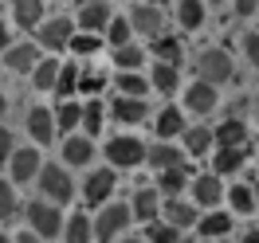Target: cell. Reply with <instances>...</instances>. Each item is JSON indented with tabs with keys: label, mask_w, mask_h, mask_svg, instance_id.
Here are the masks:
<instances>
[{
	"label": "cell",
	"mask_w": 259,
	"mask_h": 243,
	"mask_svg": "<svg viewBox=\"0 0 259 243\" xmlns=\"http://www.w3.org/2000/svg\"><path fill=\"white\" fill-rule=\"evenodd\" d=\"M130 220H134L130 204H102V208H98V220H95V239L98 243L118 239V235L130 227Z\"/></svg>",
	"instance_id": "6da1fadb"
},
{
	"label": "cell",
	"mask_w": 259,
	"mask_h": 243,
	"mask_svg": "<svg viewBox=\"0 0 259 243\" xmlns=\"http://www.w3.org/2000/svg\"><path fill=\"white\" fill-rule=\"evenodd\" d=\"M39 192L51 204H67L75 196V180H71V173H67L63 165H44L39 169Z\"/></svg>",
	"instance_id": "7a4b0ae2"
},
{
	"label": "cell",
	"mask_w": 259,
	"mask_h": 243,
	"mask_svg": "<svg viewBox=\"0 0 259 243\" xmlns=\"http://www.w3.org/2000/svg\"><path fill=\"white\" fill-rule=\"evenodd\" d=\"M24 216H28V227H32L35 235H44V239H55V235L63 231V216H59V204H51V200H32Z\"/></svg>",
	"instance_id": "3957f363"
},
{
	"label": "cell",
	"mask_w": 259,
	"mask_h": 243,
	"mask_svg": "<svg viewBox=\"0 0 259 243\" xmlns=\"http://www.w3.org/2000/svg\"><path fill=\"white\" fill-rule=\"evenodd\" d=\"M232 55H228L224 47H204L200 51V59H196V75L204 82H212V86H224L228 79H232Z\"/></svg>",
	"instance_id": "277c9868"
},
{
	"label": "cell",
	"mask_w": 259,
	"mask_h": 243,
	"mask_svg": "<svg viewBox=\"0 0 259 243\" xmlns=\"http://www.w3.org/2000/svg\"><path fill=\"white\" fill-rule=\"evenodd\" d=\"M106 157H110V169H138V165H146L149 149L138 137H110L106 141Z\"/></svg>",
	"instance_id": "5b68a950"
},
{
	"label": "cell",
	"mask_w": 259,
	"mask_h": 243,
	"mask_svg": "<svg viewBox=\"0 0 259 243\" xmlns=\"http://www.w3.org/2000/svg\"><path fill=\"white\" fill-rule=\"evenodd\" d=\"M71 35H75V24L67 16H55V20H44L35 28V43L48 51H63V47H71Z\"/></svg>",
	"instance_id": "8992f818"
},
{
	"label": "cell",
	"mask_w": 259,
	"mask_h": 243,
	"mask_svg": "<svg viewBox=\"0 0 259 243\" xmlns=\"http://www.w3.org/2000/svg\"><path fill=\"white\" fill-rule=\"evenodd\" d=\"M130 24H134V32L157 39V35H165V8L161 4H138L130 12Z\"/></svg>",
	"instance_id": "52a82bcc"
},
{
	"label": "cell",
	"mask_w": 259,
	"mask_h": 243,
	"mask_svg": "<svg viewBox=\"0 0 259 243\" xmlns=\"http://www.w3.org/2000/svg\"><path fill=\"white\" fill-rule=\"evenodd\" d=\"M110 192H114V169H95V173L87 177V184H82V200H87L91 208L106 204Z\"/></svg>",
	"instance_id": "ba28073f"
},
{
	"label": "cell",
	"mask_w": 259,
	"mask_h": 243,
	"mask_svg": "<svg viewBox=\"0 0 259 243\" xmlns=\"http://www.w3.org/2000/svg\"><path fill=\"white\" fill-rule=\"evenodd\" d=\"M220 200H224V180H220V173L193 177V204H200V208H216Z\"/></svg>",
	"instance_id": "9c48e42d"
},
{
	"label": "cell",
	"mask_w": 259,
	"mask_h": 243,
	"mask_svg": "<svg viewBox=\"0 0 259 243\" xmlns=\"http://www.w3.org/2000/svg\"><path fill=\"white\" fill-rule=\"evenodd\" d=\"M39 153H35V145H28V149H16L12 153V161H8V173H12V180L16 184H28V180H35L39 177Z\"/></svg>",
	"instance_id": "30bf717a"
},
{
	"label": "cell",
	"mask_w": 259,
	"mask_h": 243,
	"mask_svg": "<svg viewBox=\"0 0 259 243\" xmlns=\"http://www.w3.org/2000/svg\"><path fill=\"white\" fill-rule=\"evenodd\" d=\"M63 157H67L71 169L91 165V157H95V141H91V133H67V137H63Z\"/></svg>",
	"instance_id": "8fae6325"
},
{
	"label": "cell",
	"mask_w": 259,
	"mask_h": 243,
	"mask_svg": "<svg viewBox=\"0 0 259 243\" xmlns=\"http://www.w3.org/2000/svg\"><path fill=\"white\" fill-rule=\"evenodd\" d=\"M28 133H32L35 145H48L51 137L59 133V126H55V114L44 110V106H32V110H28Z\"/></svg>",
	"instance_id": "7c38bea8"
},
{
	"label": "cell",
	"mask_w": 259,
	"mask_h": 243,
	"mask_svg": "<svg viewBox=\"0 0 259 243\" xmlns=\"http://www.w3.org/2000/svg\"><path fill=\"white\" fill-rule=\"evenodd\" d=\"M130 212H134V220L153 224V220H157V212H161V188H138L134 200H130Z\"/></svg>",
	"instance_id": "4fadbf2b"
},
{
	"label": "cell",
	"mask_w": 259,
	"mask_h": 243,
	"mask_svg": "<svg viewBox=\"0 0 259 243\" xmlns=\"http://www.w3.org/2000/svg\"><path fill=\"white\" fill-rule=\"evenodd\" d=\"M110 114L122 122V126H138V122H146V118H149V102H146V98L118 94V98H114V106H110Z\"/></svg>",
	"instance_id": "5bb4252c"
},
{
	"label": "cell",
	"mask_w": 259,
	"mask_h": 243,
	"mask_svg": "<svg viewBox=\"0 0 259 243\" xmlns=\"http://www.w3.org/2000/svg\"><path fill=\"white\" fill-rule=\"evenodd\" d=\"M110 8H106V0H82L79 8V28L82 32H106V24H110Z\"/></svg>",
	"instance_id": "9a60e30c"
},
{
	"label": "cell",
	"mask_w": 259,
	"mask_h": 243,
	"mask_svg": "<svg viewBox=\"0 0 259 243\" xmlns=\"http://www.w3.org/2000/svg\"><path fill=\"white\" fill-rule=\"evenodd\" d=\"M251 157V145H220L216 149V157H212V169L224 177V173H236L243 169V161Z\"/></svg>",
	"instance_id": "2e32d148"
},
{
	"label": "cell",
	"mask_w": 259,
	"mask_h": 243,
	"mask_svg": "<svg viewBox=\"0 0 259 243\" xmlns=\"http://www.w3.org/2000/svg\"><path fill=\"white\" fill-rule=\"evenodd\" d=\"M185 106L193 114H212L216 110V86L204 79H196L193 86H189V94H185Z\"/></svg>",
	"instance_id": "e0dca14e"
},
{
	"label": "cell",
	"mask_w": 259,
	"mask_h": 243,
	"mask_svg": "<svg viewBox=\"0 0 259 243\" xmlns=\"http://www.w3.org/2000/svg\"><path fill=\"white\" fill-rule=\"evenodd\" d=\"M12 16H16L20 28L35 32L44 24V0H12Z\"/></svg>",
	"instance_id": "ac0fdd59"
},
{
	"label": "cell",
	"mask_w": 259,
	"mask_h": 243,
	"mask_svg": "<svg viewBox=\"0 0 259 243\" xmlns=\"http://www.w3.org/2000/svg\"><path fill=\"white\" fill-rule=\"evenodd\" d=\"M161 216H165V224H173V227H193V220H196L193 204H185V200H177V196H165Z\"/></svg>",
	"instance_id": "d6986e66"
},
{
	"label": "cell",
	"mask_w": 259,
	"mask_h": 243,
	"mask_svg": "<svg viewBox=\"0 0 259 243\" xmlns=\"http://www.w3.org/2000/svg\"><path fill=\"white\" fill-rule=\"evenodd\" d=\"M181 137H185V153H193V157H204L212 149V141H216V133H212L208 126H189Z\"/></svg>",
	"instance_id": "ffe728a7"
},
{
	"label": "cell",
	"mask_w": 259,
	"mask_h": 243,
	"mask_svg": "<svg viewBox=\"0 0 259 243\" xmlns=\"http://www.w3.org/2000/svg\"><path fill=\"white\" fill-rule=\"evenodd\" d=\"M4 63L12 67V71H32L39 63V47L35 43H20V47H8L4 51Z\"/></svg>",
	"instance_id": "44dd1931"
},
{
	"label": "cell",
	"mask_w": 259,
	"mask_h": 243,
	"mask_svg": "<svg viewBox=\"0 0 259 243\" xmlns=\"http://www.w3.org/2000/svg\"><path fill=\"white\" fill-rule=\"evenodd\" d=\"M146 161L153 165L157 173H161V169H181V165H189L181 149H173V145H161V141H157V145L149 149V157H146Z\"/></svg>",
	"instance_id": "7402d4cb"
},
{
	"label": "cell",
	"mask_w": 259,
	"mask_h": 243,
	"mask_svg": "<svg viewBox=\"0 0 259 243\" xmlns=\"http://www.w3.org/2000/svg\"><path fill=\"white\" fill-rule=\"evenodd\" d=\"M157 137H177V133H185L189 126H185V114L177 110V106H165L161 114H157Z\"/></svg>",
	"instance_id": "603a6c76"
},
{
	"label": "cell",
	"mask_w": 259,
	"mask_h": 243,
	"mask_svg": "<svg viewBox=\"0 0 259 243\" xmlns=\"http://www.w3.org/2000/svg\"><path fill=\"white\" fill-rule=\"evenodd\" d=\"M216 145H251V137H247V126H243L240 118H228L224 126L216 130Z\"/></svg>",
	"instance_id": "cb8c5ba5"
},
{
	"label": "cell",
	"mask_w": 259,
	"mask_h": 243,
	"mask_svg": "<svg viewBox=\"0 0 259 243\" xmlns=\"http://www.w3.org/2000/svg\"><path fill=\"white\" fill-rule=\"evenodd\" d=\"M200 227V235H208V239H224L228 231H232V216L228 212H208L204 220H196Z\"/></svg>",
	"instance_id": "d4e9b609"
},
{
	"label": "cell",
	"mask_w": 259,
	"mask_h": 243,
	"mask_svg": "<svg viewBox=\"0 0 259 243\" xmlns=\"http://www.w3.org/2000/svg\"><path fill=\"white\" fill-rule=\"evenodd\" d=\"M55 126H59V133L67 137L75 126H82V106H79V102H71V98H63L59 110H55Z\"/></svg>",
	"instance_id": "484cf974"
},
{
	"label": "cell",
	"mask_w": 259,
	"mask_h": 243,
	"mask_svg": "<svg viewBox=\"0 0 259 243\" xmlns=\"http://www.w3.org/2000/svg\"><path fill=\"white\" fill-rule=\"evenodd\" d=\"M91 239H95V220H91L87 212L71 216V220H67V243H91Z\"/></svg>",
	"instance_id": "4316f807"
},
{
	"label": "cell",
	"mask_w": 259,
	"mask_h": 243,
	"mask_svg": "<svg viewBox=\"0 0 259 243\" xmlns=\"http://www.w3.org/2000/svg\"><path fill=\"white\" fill-rule=\"evenodd\" d=\"M228 204H232V212H240V216H247V212H255V188L251 184H232L228 188Z\"/></svg>",
	"instance_id": "83f0119b"
},
{
	"label": "cell",
	"mask_w": 259,
	"mask_h": 243,
	"mask_svg": "<svg viewBox=\"0 0 259 243\" xmlns=\"http://www.w3.org/2000/svg\"><path fill=\"white\" fill-rule=\"evenodd\" d=\"M177 82H181V75H177V67H173V63H161V59L153 63V79H149V86H157L161 94H173Z\"/></svg>",
	"instance_id": "f1b7e54d"
},
{
	"label": "cell",
	"mask_w": 259,
	"mask_h": 243,
	"mask_svg": "<svg viewBox=\"0 0 259 243\" xmlns=\"http://www.w3.org/2000/svg\"><path fill=\"white\" fill-rule=\"evenodd\" d=\"M185 184H189V165H181V169H161V173H157V188H161L165 196H177Z\"/></svg>",
	"instance_id": "f546056e"
},
{
	"label": "cell",
	"mask_w": 259,
	"mask_h": 243,
	"mask_svg": "<svg viewBox=\"0 0 259 243\" xmlns=\"http://www.w3.org/2000/svg\"><path fill=\"white\" fill-rule=\"evenodd\" d=\"M177 20H181V28H185V32H196V28L204 24V0H181Z\"/></svg>",
	"instance_id": "4dcf8cb0"
},
{
	"label": "cell",
	"mask_w": 259,
	"mask_h": 243,
	"mask_svg": "<svg viewBox=\"0 0 259 243\" xmlns=\"http://www.w3.org/2000/svg\"><path fill=\"white\" fill-rule=\"evenodd\" d=\"M59 71H63L59 59H39V63H35V86H39V90H55Z\"/></svg>",
	"instance_id": "1f68e13d"
},
{
	"label": "cell",
	"mask_w": 259,
	"mask_h": 243,
	"mask_svg": "<svg viewBox=\"0 0 259 243\" xmlns=\"http://www.w3.org/2000/svg\"><path fill=\"white\" fill-rule=\"evenodd\" d=\"M118 94H126V98H146L149 94V82L138 75V71H122L118 75Z\"/></svg>",
	"instance_id": "d6a6232c"
},
{
	"label": "cell",
	"mask_w": 259,
	"mask_h": 243,
	"mask_svg": "<svg viewBox=\"0 0 259 243\" xmlns=\"http://www.w3.org/2000/svg\"><path fill=\"white\" fill-rule=\"evenodd\" d=\"M153 55H157L161 63L177 67L181 63V39H177V35H157V39H153Z\"/></svg>",
	"instance_id": "836d02e7"
},
{
	"label": "cell",
	"mask_w": 259,
	"mask_h": 243,
	"mask_svg": "<svg viewBox=\"0 0 259 243\" xmlns=\"http://www.w3.org/2000/svg\"><path fill=\"white\" fill-rule=\"evenodd\" d=\"M16 216H20V200H16V188L0 180V224L8 227L12 220H16Z\"/></svg>",
	"instance_id": "e575fe53"
},
{
	"label": "cell",
	"mask_w": 259,
	"mask_h": 243,
	"mask_svg": "<svg viewBox=\"0 0 259 243\" xmlns=\"http://www.w3.org/2000/svg\"><path fill=\"white\" fill-rule=\"evenodd\" d=\"M79 63H63V71H59V82H55V90H59V94L63 98H71L75 94V90H79Z\"/></svg>",
	"instance_id": "d590c367"
},
{
	"label": "cell",
	"mask_w": 259,
	"mask_h": 243,
	"mask_svg": "<svg viewBox=\"0 0 259 243\" xmlns=\"http://www.w3.org/2000/svg\"><path fill=\"white\" fill-rule=\"evenodd\" d=\"M146 243H181V227H173V224H149V231H146Z\"/></svg>",
	"instance_id": "8d00e7d4"
},
{
	"label": "cell",
	"mask_w": 259,
	"mask_h": 243,
	"mask_svg": "<svg viewBox=\"0 0 259 243\" xmlns=\"http://www.w3.org/2000/svg\"><path fill=\"white\" fill-rule=\"evenodd\" d=\"M142 59H146V51L134 47V43H126V47L114 51V63L122 67V71H138V67H142Z\"/></svg>",
	"instance_id": "74e56055"
},
{
	"label": "cell",
	"mask_w": 259,
	"mask_h": 243,
	"mask_svg": "<svg viewBox=\"0 0 259 243\" xmlns=\"http://www.w3.org/2000/svg\"><path fill=\"white\" fill-rule=\"evenodd\" d=\"M98 47H102V35H98V32H79V35H71V51H75V55H95Z\"/></svg>",
	"instance_id": "f35d334b"
},
{
	"label": "cell",
	"mask_w": 259,
	"mask_h": 243,
	"mask_svg": "<svg viewBox=\"0 0 259 243\" xmlns=\"http://www.w3.org/2000/svg\"><path fill=\"white\" fill-rule=\"evenodd\" d=\"M82 130L91 133V137L102 130V106H98V102H87V106H82Z\"/></svg>",
	"instance_id": "ab89813d"
},
{
	"label": "cell",
	"mask_w": 259,
	"mask_h": 243,
	"mask_svg": "<svg viewBox=\"0 0 259 243\" xmlns=\"http://www.w3.org/2000/svg\"><path fill=\"white\" fill-rule=\"evenodd\" d=\"M130 28H134L130 20H110V24H106V35H110L114 47H126L130 43Z\"/></svg>",
	"instance_id": "60d3db41"
},
{
	"label": "cell",
	"mask_w": 259,
	"mask_h": 243,
	"mask_svg": "<svg viewBox=\"0 0 259 243\" xmlns=\"http://www.w3.org/2000/svg\"><path fill=\"white\" fill-rule=\"evenodd\" d=\"M102 86H106V75H95V71H82L79 75V90L82 94H98Z\"/></svg>",
	"instance_id": "b9f144b4"
},
{
	"label": "cell",
	"mask_w": 259,
	"mask_h": 243,
	"mask_svg": "<svg viewBox=\"0 0 259 243\" xmlns=\"http://www.w3.org/2000/svg\"><path fill=\"white\" fill-rule=\"evenodd\" d=\"M243 55H247V63H251V67H259V32L243 35Z\"/></svg>",
	"instance_id": "7bdbcfd3"
},
{
	"label": "cell",
	"mask_w": 259,
	"mask_h": 243,
	"mask_svg": "<svg viewBox=\"0 0 259 243\" xmlns=\"http://www.w3.org/2000/svg\"><path fill=\"white\" fill-rule=\"evenodd\" d=\"M12 153H16V145H12V133H8L4 126H0V169H4V165L12 161Z\"/></svg>",
	"instance_id": "ee69618b"
},
{
	"label": "cell",
	"mask_w": 259,
	"mask_h": 243,
	"mask_svg": "<svg viewBox=\"0 0 259 243\" xmlns=\"http://www.w3.org/2000/svg\"><path fill=\"white\" fill-rule=\"evenodd\" d=\"M16 243H44V235H35L32 227H28V231H20V235H16Z\"/></svg>",
	"instance_id": "f6af8a7d"
},
{
	"label": "cell",
	"mask_w": 259,
	"mask_h": 243,
	"mask_svg": "<svg viewBox=\"0 0 259 243\" xmlns=\"http://www.w3.org/2000/svg\"><path fill=\"white\" fill-rule=\"evenodd\" d=\"M236 12H240V16H251V12H255V0H236Z\"/></svg>",
	"instance_id": "bcb514c9"
},
{
	"label": "cell",
	"mask_w": 259,
	"mask_h": 243,
	"mask_svg": "<svg viewBox=\"0 0 259 243\" xmlns=\"http://www.w3.org/2000/svg\"><path fill=\"white\" fill-rule=\"evenodd\" d=\"M243 243H259V227H247V235H243Z\"/></svg>",
	"instance_id": "7dc6e473"
},
{
	"label": "cell",
	"mask_w": 259,
	"mask_h": 243,
	"mask_svg": "<svg viewBox=\"0 0 259 243\" xmlns=\"http://www.w3.org/2000/svg\"><path fill=\"white\" fill-rule=\"evenodd\" d=\"M8 47V28H4V20H0V51Z\"/></svg>",
	"instance_id": "c3c4849f"
},
{
	"label": "cell",
	"mask_w": 259,
	"mask_h": 243,
	"mask_svg": "<svg viewBox=\"0 0 259 243\" xmlns=\"http://www.w3.org/2000/svg\"><path fill=\"white\" fill-rule=\"evenodd\" d=\"M4 110H8V102H4V94H0V118H4Z\"/></svg>",
	"instance_id": "681fc988"
},
{
	"label": "cell",
	"mask_w": 259,
	"mask_h": 243,
	"mask_svg": "<svg viewBox=\"0 0 259 243\" xmlns=\"http://www.w3.org/2000/svg\"><path fill=\"white\" fill-rule=\"evenodd\" d=\"M0 243H16V239H8V235H4V231H0Z\"/></svg>",
	"instance_id": "f907efd6"
},
{
	"label": "cell",
	"mask_w": 259,
	"mask_h": 243,
	"mask_svg": "<svg viewBox=\"0 0 259 243\" xmlns=\"http://www.w3.org/2000/svg\"><path fill=\"white\" fill-rule=\"evenodd\" d=\"M118 243H146V239H118Z\"/></svg>",
	"instance_id": "816d5d0a"
},
{
	"label": "cell",
	"mask_w": 259,
	"mask_h": 243,
	"mask_svg": "<svg viewBox=\"0 0 259 243\" xmlns=\"http://www.w3.org/2000/svg\"><path fill=\"white\" fill-rule=\"evenodd\" d=\"M255 200H259V180H255Z\"/></svg>",
	"instance_id": "f5cc1de1"
},
{
	"label": "cell",
	"mask_w": 259,
	"mask_h": 243,
	"mask_svg": "<svg viewBox=\"0 0 259 243\" xmlns=\"http://www.w3.org/2000/svg\"><path fill=\"white\" fill-rule=\"evenodd\" d=\"M216 243H228V239H216Z\"/></svg>",
	"instance_id": "db71d44e"
},
{
	"label": "cell",
	"mask_w": 259,
	"mask_h": 243,
	"mask_svg": "<svg viewBox=\"0 0 259 243\" xmlns=\"http://www.w3.org/2000/svg\"><path fill=\"white\" fill-rule=\"evenodd\" d=\"M220 4H224V0H220Z\"/></svg>",
	"instance_id": "11a10c76"
}]
</instances>
